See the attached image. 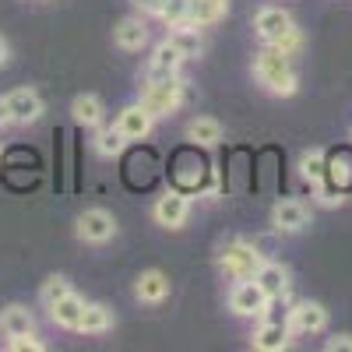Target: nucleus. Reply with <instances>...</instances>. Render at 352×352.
Instances as JSON below:
<instances>
[{
  "label": "nucleus",
  "instance_id": "dca6fc26",
  "mask_svg": "<svg viewBox=\"0 0 352 352\" xmlns=\"http://www.w3.org/2000/svg\"><path fill=\"white\" fill-rule=\"evenodd\" d=\"M113 43L127 50V53H138L148 46V25H144V18H124L120 25L113 28Z\"/></svg>",
  "mask_w": 352,
  "mask_h": 352
},
{
  "label": "nucleus",
  "instance_id": "c85d7f7f",
  "mask_svg": "<svg viewBox=\"0 0 352 352\" xmlns=\"http://www.w3.org/2000/svg\"><path fill=\"white\" fill-rule=\"evenodd\" d=\"M134 8H138L141 14H148V18H162L166 0H134Z\"/></svg>",
  "mask_w": 352,
  "mask_h": 352
},
{
  "label": "nucleus",
  "instance_id": "2f4dec72",
  "mask_svg": "<svg viewBox=\"0 0 352 352\" xmlns=\"http://www.w3.org/2000/svg\"><path fill=\"white\" fill-rule=\"evenodd\" d=\"M8 56H11V46H8V39H0V64H8Z\"/></svg>",
  "mask_w": 352,
  "mask_h": 352
},
{
  "label": "nucleus",
  "instance_id": "cd10ccee",
  "mask_svg": "<svg viewBox=\"0 0 352 352\" xmlns=\"http://www.w3.org/2000/svg\"><path fill=\"white\" fill-rule=\"evenodd\" d=\"M8 349L14 352H43V338H36V331H28V335H18V338H8Z\"/></svg>",
  "mask_w": 352,
  "mask_h": 352
},
{
  "label": "nucleus",
  "instance_id": "423d86ee",
  "mask_svg": "<svg viewBox=\"0 0 352 352\" xmlns=\"http://www.w3.org/2000/svg\"><path fill=\"white\" fill-rule=\"evenodd\" d=\"M74 232H78L81 243H106V240L116 236V219L106 208H88V212L78 215Z\"/></svg>",
  "mask_w": 352,
  "mask_h": 352
},
{
  "label": "nucleus",
  "instance_id": "0eeeda50",
  "mask_svg": "<svg viewBox=\"0 0 352 352\" xmlns=\"http://www.w3.org/2000/svg\"><path fill=\"white\" fill-rule=\"evenodd\" d=\"M264 307H268V296H264V289L254 282V278H240L229 292V310L236 317H261Z\"/></svg>",
  "mask_w": 352,
  "mask_h": 352
},
{
  "label": "nucleus",
  "instance_id": "a211bd4d",
  "mask_svg": "<svg viewBox=\"0 0 352 352\" xmlns=\"http://www.w3.org/2000/svg\"><path fill=\"white\" fill-rule=\"evenodd\" d=\"M229 14V0H190L187 4V21L204 28V25H215Z\"/></svg>",
  "mask_w": 352,
  "mask_h": 352
},
{
  "label": "nucleus",
  "instance_id": "6e6552de",
  "mask_svg": "<svg viewBox=\"0 0 352 352\" xmlns=\"http://www.w3.org/2000/svg\"><path fill=\"white\" fill-rule=\"evenodd\" d=\"M155 222L166 226V229H180L190 215V197L184 190H166L159 201H155V208H152Z\"/></svg>",
  "mask_w": 352,
  "mask_h": 352
},
{
  "label": "nucleus",
  "instance_id": "39448f33",
  "mask_svg": "<svg viewBox=\"0 0 352 352\" xmlns=\"http://www.w3.org/2000/svg\"><path fill=\"white\" fill-rule=\"evenodd\" d=\"M285 324H289L292 335H317V331L328 328V310L314 300H300V303L289 307Z\"/></svg>",
  "mask_w": 352,
  "mask_h": 352
},
{
  "label": "nucleus",
  "instance_id": "aec40b11",
  "mask_svg": "<svg viewBox=\"0 0 352 352\" xmlns=\"http://www.w3.org/2000/svg\"><path fill=\"white\" fill-rule=\"evenodd\" d=\"M113 328V310L106 303H85V314H81V324L78 331L81 335H106Z\"/></svg>",
  "mask_w": 352,
  "mask_h": 352
},
{
  "label": "nucleus",
  "instance_id": "393cba45",
  "mask_svg": "<svg viewBox=\"0 0 352 352\" xmlns=\"http://www.w3.org/2000/svg\"><path fill=\"white\" fill-rule=\"evenodd\" d=\"M124 144H127V138L116 131V124H113V127H102V131L96 134V152L106 155V159H116V155L124 152Z\"/></svg>",
  "mask_w": 352,
  "mask_h": 352
},
{
  "label": "nucleus",
  "instance_id": "5701e85b",
  "mask_svg": "<svg viewBox=\"0 0 352 352\" xmlns=\"http://www.w3.org/2000/svg\"><path fill=\"white\" fill-rule=\"evenodd\" d=\"M300 176H303V180H310L314 187L324 184L328 180V159H324V152H320V148L303 152L300 155Z\"/></svg>",
  "mask_w": 352,
  "mask_h": 352
},
{
  "label": "nucleus",
  "instance_id": "4be33fe9",
  "mask_svg": "<svg viewBox=\"0 0 352 352\" xmlns=\"http://www.w3.org/2000/svg\"><path fill=\"white\" fill-rule=\"evenodd\" d=\"M187 138L194 144H201V148H215V144L222 141V124L212 120V116H197V120L187 124Z\"/></svg>",
  "mask_w": 352,
  "mask_h": 352
},
{
  "label": "nucleus",
  "instance_id": "7ed1b4c3",
  "mask_svg": "<svg viewBox=\"0 0 352 352\" xmlns=\"http://www.w3.org/2000/svg\"><path fill=\"white\" fill-rule=\"evenodd\" d=\"M180 99H184V81H180V74H173V78H148V81H144V92H141L138 102L159 120V116L176 113Z\"/></svg>",
  "mask_w": 352,
  "mask_h": 352
},
{
  "label": "nucleus",
  "instance_id": "20e7f679",
  "mask_svg": "<svg viewBox=\"0 0 352 352\" xmlns=\"http://www.w3.org/2000/svg\"><path fill=\"white\" fill-rule=\"evenodd\" d=\"M219 264H222V272H226L229 278L240 282V278H254V272L264 264V257H261V250L250 247V243H229V247L222 250Z\"/></svg>",
  "mask_w": 352,
  "mask_h": 352
},
{
  "label": "nucleus",
  "instance_id": "4468645a",
  "mask_svg": "<svg viewBox=\"0 0 352 352\" xmlns=\"http://www.w3.org/2000/svg\"><path fill=\"white\" fill-rule=\"evenodd\" d=\"M187 60V56L176 50L169 39H162L155 50H152V60H148V78H173L180 74V64Z\"/></svg>",
  "mask_w": 352,
  "mask_h": 352
},
{
  "label": "nucleus",
  "instance_id": "bb28decb",
  "mask_svg": "<svg viewBox=\"0 0 352 352\" xmlns=\"http://www.w3.org/2000/svg\"><path fill=\"white\" fill-rule=\"evenodd\" d=\"M187 4H190V0H166V8H162L166 28H176V25L187 21Z\"/></svg>",
  "mask_w": 352,
  "mask_h": 352
},
{
  "label": "nucleus",
  "instance_id": "2eb2a0df",
  "mask_svg": "<svg viewBox=\"0 0 352 352\" xmlns=\"http://www.w3.org/2000/svg\"><path fill=\"white\" fill-rule=\"evenodd\" d=\"M81 314H85V300L78 296V292L71 289L67 296H60L53 307H50V320L56 328H67V331H78L81 324Z\"/></svg>",
  "mask_w": 352,
  "mask_h": 352
},
{
  "label": "nucleus",
  "instance_id": "c756f323",
  "mask_svg": "<svg viewBox=\"0 0 352 352\" xmlns=\"http://www.w3.org/2000/svg\"><path fill=\"white\" fill-rule=\"evenodd\" d=\"M328 352H352V335H338L328 342Z\"/></svg>",
  "mask_w": 352,
  "mask_h": 352
},
{
  "label": "nucleus",
  "instance_id": "f03ea898",
  "mask_svg": "<svg viewBox=\"0 0 352 352\" xmlns=\"http://www.w3.org/2000/svg\"><path fill=\"white\" fill-rule=\"evenodd\" d=\"M254 32H257V39H261L264 46H278V50L289 53V56L296 53L300 43H303L296 21H292V14L282 11V8H261V11L254 14Z\"/></svg>",
  "mask_w": 352,
  "mask_h": 352
},
{
  "label": "nucleus",
  "instance_id": "9d476101",
  "mask_svg": "<svg viewBox=\"0 0 352 352\" xmlns=\"http://www.w3.org/2000/svg\"><path fill=\"white\" fill-rule=\"evenodd\" d=\"M4 102H8V113H11V124H36L43 116V99H39L36 88H14Z\"/></svg>",
  "mask_w": 352,
  "mask_h": 352
},
{
  "label": "nucleus",
  "instance_id": "9b49d317",
  "mask_svg": "<svg viewBox=\"0 0 352 352\" xmlns=\"http://www.w3.org/2000/svg\"><path fill=\"white\" fill-rule=\"evenodd\" d=\"M272 222H275L278 232H303L310 226V212H307L303 201L285 197V201H278L275 208H272Z\"/></svg>",
  "mask_w": 352,
  "mask_h": 352
},
{
  "label": "nucleus",
  "instance_id": "f8f14e48",
  "mask_svg": "<svg viewBox=\"0 0 352 352\" xmlns=\"http://www.w3.org/2000/svg\"><path fill=\"white\" fill-rule=\"evenodd\" d=\"M289 342H292V331L285 320H264L250 338V345L257 352H282V349H289Z\"/></svg>",
  "mask_w": 352,
  "mask_h": 352
},
{
  "label": "nucleus",
  "instance_id": "f3484780",
  "mask_svg": "<svg viewBox=\"0 0 352 352\" xmlns=\"http://www.w3.org/2000/svg\"><path fill=\"white\" fill-rule=\"evenodd\" d=\"M28 331H36V317L28 307L11 303L8 310H0V335L4 338H18V335H28Z\"/></svg>",
  "mask_w": 352,
  "mask_h": 352
},
{
  "label": "nucleus",
  "instance_id": "1a4fd4ad",
  "mask_svg": "<svg viewBox=\"0 0 352 352\" xmlns=\"http://www.w3.org/2000/svg\"><path fill=\"white\" fill-rule=\"evenodd\" d=\"M152 124H155V116L144 109L141 102H131L120 109V116H116V131H120L127 141H144L152 134Z\"/></svg>",
  "mask_w": 352,
  "mask_h": 352
},
{
  "label": "nucleus",
  "instance_id": "412c9836",
  "mask_svg": "<svg viewBox=\"0 0 352 352\" xmlns=\"http://www.w3.org/2000/svg\"><path fill=\"white\" fill-rule=\"evenodd\" d=\"M102 99L99 96H92V92H85V96H78L74 102H71V116L81 124V127H99L102 124Z\"/></svg>",
  "mask_w": 352,
  "mask_h": 352
},
{
  "label": "nucleus",
  "instance_id": "f257e3e1",
  "mask_svg": "<svg viewBox=\"0 0 352 352\" xmlns=\"http://www.w3.org/2000/svg\"><path fill=\"white\" fill-rule=\"evenodd\" d=\"M254 74L272 96H296V88H300L289 53H282L278 46H264L254 56Z\"/></svg>",
  "mask_w": 352,
  "mask_h": 352
},
{
  "label": "nucleus",
  "instance_id": "b1692460",
  "mask_svg": "<svg viewBox=\"0 0 352 352\" xmlns=\"http://www.w3.org/2000/svg\"><path fill=\"white\" fill-rule=\"evenodd\" d=\"M166 39H169L176 50H180L184 56H197V53H201V32H197V25H190V21L169 28V36H166Z\"/></svg>",
  "mask_w": 352,
  "mask_h": 352
},
{
  "label": "nucleus",
  "instance_id": "a878e982",
  "mask_svg": "<svg viewBox=\"0 0 352 352\" xmlns=\"http://www.w3.org/2000/svg\"><path fill=\"white\" fill-rule=\"evenodd\" d=\"M71 292V282L64 278V275H50L46 282H43V289H39V300L46 303V307H53L60 296H67Z\"/></svg>",
  "mask_w": 352,
  "mask_h": 352
},
{
  "label": "nucleus",
  "instance_id": "7c9ffc66",
  "mask_svg": "<svg viewBox=\"0 0 352 352\" xmlns=\"http://www.w3.org/2000/svg\"><path fill=\"white\" fill-rule=\"evenodd\" d=\"M11 124V113H8V102L0 99V127H8Z\"/></svg>",
  "mask_w": 352,
  "mask_h": 352
},
{
  "label": "nucleus",
  "instance_id": "6ab92c4d",
  "mask_svg": "<svg viewBox=\"0 0 352 352\" xmlns=\"http://www.w3.org/2000/svg\"><path fill=\"white\" fill-rule=\"evenodd\" d=\"M134 296L141 303H162L169 296V278L162 272H141L138 285H134Z\"/></svg>",
  "mask_w": 352,
  "mask_h": 352
},
{
  "label": "nucleus",
  "instance_id": "ddd939ff",
  "mask_svg": "<svg viewBox=\"0 0 352 352\" xmlns=\"http://www.w3.org/2000/svg\"><path fill=\"white\" fill-rule=\"evenodd\" d=\"M254 282L264 289L268 300H278V296H289V268L285 264H275V261H264L261 268L254 272Z\"/></svg>",
  "mask_w": 352,
  "mask_h": 352
}]
</instances>
